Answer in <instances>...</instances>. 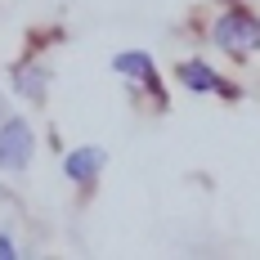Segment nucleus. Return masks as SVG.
<instances>
[{
    "label": "nucleus",
    "instance_id": "obj_1",
    "mask_svg": "<svg viewBox=\"0 0 260 260\" xmlns=\"http://www.w3.org/2000/svg\"><path fill=\"white\" fill-rule=\"evenodd\" d=\"M215 45H224V50H256L260 45V23L251 14H242V9H229L224 18H215Z\"/></svg>",
    "mask_w": 260,
    "mask_h": 260
},
{
    "label": "nucleus",
    "instance_id": "obj_2",
    "mask_svg": "<svg viewBox=\"0 0 260 260\" xmlns=\"http://www.w3.org/2000/svg\"><path fill=\"white\" fill-rule=\"evenodd\" d=\"M31 148H36V139H31V126L27 121H5L0 126V171H23L27 161H31Z\"/></svg>",
    "mask_w": 260,
    "mask_h": 260
},
{
    "label": "nucleus",
    "instance_id": "obj_3",
    "mask_svg": "<svg viewBox=\"0 0 260 260\" xmlns=\"http://www.w3.org/2000/svg\"><path fill=\"white\" fill-rule=\"evenodd\" d=\"M104 166H108V148H99V144L72 148V153L63 157V171H68V180H77V184L99 180V171H104Z\"/></svg>",
    "mask_w": 260,
    "mask_h": 260
},
{
    "label": "nucleus",
    "instance_id": "obj_4",
    "mask_svg": "<svg viewBox=\"0 0 260 260\" xmlns=\"http://www.w3.org/2000/svg\"><path fill=\"white\" fill-rule=\"evenodd\" d=\"M112 72H121V77H130V81H153V58L139 54V50H126V54L112 58Z\"/></svg>",
    "mask_w": 260,
    "mask_h": 260
},
{
    "label": "nucleus",
    "instance_id": "obj_5",
    "mask_svg": "<svg viewBox=\"0 0 260 260\" xmlns=\"http://www.w3.org/2000/svg\"><path fill=\"white\" fill-rule=\"evenodd\" d=\"M180 81L188 85V90H224L220 77L211 72L207 63H180Z\"/></svg>",
    "mask_w": 260,
    "mask_h": 260
},
{
    "label": "nucleus",
    "instance_id": "obj_6",
    "mask_svg": "<svg viewBox=\"0 0 260 260\" xmlns=\"http://www.w3.org/2000/svg\"><path fill=\"white\" fill-rule=\"evenodd\" d=\"M14 85L23 90L27 99H45V85H50V77H45L41 68H18V72H14Z\"/></svg>",
    "mask_w": 260,
    "mask_h": 260
},
{
    "label": "nucleus",
    "instance_id": "obj_7",
    "mask_svg": "<svg viewBox=\"0 0 260 260\" xmlns=\"http://www.w3.org/2000/svg\"><path fill=\"white\" fill-rule=\"evenodd\" d=\"M14 256H18V251H14V242L0 234V260H14Z\"/></svg>",
    "mask_w": 260,
    "mask_h": 260
}]
</instances>
